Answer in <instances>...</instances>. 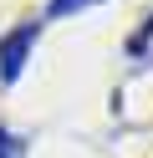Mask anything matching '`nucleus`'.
Returning a JSON list of instances; mask_svg holds the SVG:
<instances>
[{
	"instance_id": "nucleus-3",
	"label": "nucleus",
	"mask_w": 153,
	"mask_h": 158,
	"mask_svg": "<svg viewBox=\"0 0 153 158\" xmlns=\"http://www.w3.org/2000/svg\"><path fill=\"white\" fill-rule=\"evenodd\" d=\"M15 153H20V143H15L10 133H0V158H15Z\"/></svg>"
},
{
	"instance_id": "nucleus-1",
	"label": "nucleus",
	"mask_w": 153,
	"mask_h": 158,
	"mask_svg": "<svg viewBox=\"0 0 153 158\" xmlns=\"http://www.w3.org/2000/svg\"><path fill=\"white\" fill-rule=\"evenodd\" d=\"M36 36H41V21H26L10 36H0V82H15V77L26 72V56H31V46H36Z\"/></svg>"
},
{
	"instance_id": "nucleus-2",
	"label": "nucleus",
	"mask_w": 153,
	"mask_h": 158,
	"mask_svg": "<svg viewBox=\"0 0 153 158\" xmlns=\"http://www.w3.org/2000/svg\"><path fill=\"white\" fill-rule=\"evenodd\" d=\"M87 5H97V0H51L46 15H51V21H61V15H71V10H87Z\"/></svg>"
}]
</instances>
